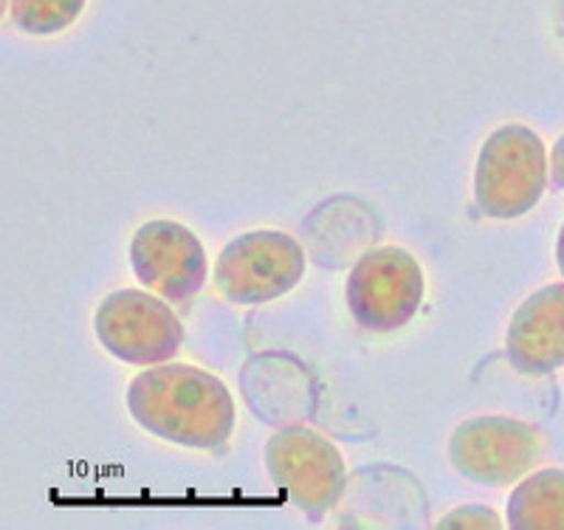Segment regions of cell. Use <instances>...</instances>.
Returning <instances> with one entry per match:
<instances>
[{
  "mask_svg": "<svg viewBox=\"0 0 564 530\" xmlns=\"http://www.w3.org/2000/svg\"><path fill=\"white\" fill-rule=\"evenodd\" d=\"M128 409L141 429L184 448L212 452L231 437L235 401L218 376L193 365H153L130 381Z\"/></svg>",
  "mask_w": 564,
  "mask_h": 530,
  "instance_id": "6da1fadb",
  "label": "cell"
},
{
  "mask_svg": "<svg viewBox=\"0 0 564 530\" xmlns=\"http://www.w3.org/2000/svg\"><path fill=\"white\" fill-rule=\"evenodd\" d=\"M547 186V150L525 125H502L482 141L475 166V204L491 220H517Z\"/></svg>",
  "mask_w": 564,
  "mask_h": 530,
  "instance_id": "7a4b0ae2",
  "label": "cell"
},
{
  "mask_svg": "<svg viewBox=\"0 0 564 530\" xmlns=\"http://www.w3.org/2000/svg\"><path fill=\"white\" fill-rule=\"evenodd\" d=\"M265 468L276 491L285 494L311 522H322L345 491V457L334 443L305 426H285L265 443Z\"/></svg>",
  "mask_w": 564,
  "mask_h": 530,
  "instance_id": "3957f363",
  "label": "cell"
},
{
  "mask_svg": "<svg viewBox=\"0 0 564 530\" xmlns=\"http://www.w3.org/2000/svg\"><path fill=\"white\" fill-rule=\"evenodd\" d=\"M305 277V251L285 231L260 229L224 246L215 266V285L231 305H263L280 300Z\"/></svg>",
  "mask_w": 564,
  "mask_h": 530,
  "instance_id": "277c9868",
  "label": "cell"
},
{
  "mask_svg": "<svg viewBox=\"0 0 564 530\" xmlns=\"http://www.w3.org/2000/svg\"><path fill=\"white\" fill-rule=\"evenodd\" d=\"M345 300L356 325L365 331H401L423 302L421 262L398 246L367 251L347 277Z\"/></svg>",
  "mask_w": 564,
  "mask_h": 530,
  "instance_id": "5b68a950",
  "label": "cell"
},
{
  "mask_svg": "<svg viewBox=\"0 0 564 530\" xmlns=\"http://www.w3.org/2000/svg\"><path fill=\"white\" fill-rule=\"evenodd\" d=\"M94 331L110 356L139 367L164 365L184 342V327L173 307L139 288L105 296L94 316Z\"/></svg>",
  "mask_w": 564,
  "mask_h": 530,
  "instance_id": "8992f818",
  "label": "cell"
},
{
  "mask_svg": "<svg viewBox=\"0 0 564 530\" xmlns=\"http://www.w3.org/2000/svg\"><path fill=\"white\" fill-rule=\"evenodd\" d=\"M545 437L525 421L480 415L463 421L449 437V461L457 474L477 486L502 488L531 472L542 457Z\"/></svg>",
  "mask_w": 564,
  "mask_h": 530,
  "instance_id": "52a82bcc",
  "label": "cell"
},
{
  "mask_svg": "<svg viewBox=\"0 0 564 530\" xmlns=\"http://www.w3.org/2000/svg\"><path fill=\"white\" fill-rule=\"evenodd\" d=\"M130 266L141 285L167 302H189L206 285L209 262L193 229L175 220H150L130 240Z\"/></svg>",
  "mask_w": 564,
  "mask_h": 530,
  "instance_id": "ba28073f",
  "label": "cell"
},
{
  "mask_svg": "<svg viewBox=\"0 0 564 530\" xmlns=\"http://www.w3.org/2000/svg\"><path fill=\"white\" fill-rule=\"evenodd\" d=\"M506 356L525 376H551L564 367V282L533 291L506 333Z\"/></svg>",
  "mask_w": 564,
  "mask_h": 530,
  "instance_id": "9c48e42d",
  "label": "cell"
},
{
  "mask_svg": "<svg viewBox=\"0 0 564 530\" xmlns=\"http://www.w3.org/2000/svg\"><path fill=\"white\" fill-rule=\"evenodd\" d=\"M508 528L564 530V472L542 468L513 488L508 497Z\"/></svg>",
  "mask_w": 564,
  "mask_h": 530,
  "instance_id": "30bf717a",
  "label": "cell"
},
{
  "mask_svg": "<svg viewBox=\"0 0 564 530\" xmlns=\"http://www.w3.org/2000/svg\"><path fill=\"white\" fill-rule=\"evenodd\" d=\"M88 0H12V23L29 37H52L85 12Z\"/></svg>",
  "mask_w": 564,
  "mask_h": 530,
  "instance_id": "8fae6325",
  "label": "cell"
},
{
  "mask_svg": "<svg viewBox=\"0 0 564 530\" xmlns=\"http://www.w3.org/2000/svg\"><path fill=\"white\" fill-rule=\"evenodd\" d=\"M437 528L449 530V528H463V530H497L502 528V519L486 508V505H466V508H455L449 517H443L437 522Z\"/></svg>",
  "mask_w": 564,
  "mask_h": 530,
  "instance_id": "7c38bea8",
  "label": "cell"
},
{
  "mask_svg": "<svg viewBox=\"0 0 564 530\" xmlns=\"http://www.w3.org/2000/svg\"><path fill=\"white\" fill-rule=\"evenodd\" d=\"M547 179H553V184L558 190H564V133L558 136V141L553 144L551 161H547Z\"/></svg>",
  "mask_w": 564,
  "mask_h": 530,
  "instance_id": "4fadbf2b",
  "label": "cell"
},
{
  "mask_svg": "<svg viewBox=\"0 0 564 530\" xmlns=\"http://www.w3.org/2000/svg\"><path fill=\"white\" fill-rule=\"evenodd\" d=\"M556 262H558V271H562L564 277V226L562 231H558V240H556Z\"/></svg>",
  "mask_w": 564,
  "mask_h": 530,
  "instance_id": "5bb4252c",
  "label": "cell"
},
{
  "mask_svg": "<svg viewBox=\"0 0 564 530\" xmlns=\"http://www.w3.org/2000/svg\"><path fill=\"white\" fill-rule=\"evenodd\" d=\"M9 9V0H0V20H3V14H7Z\"/></svg>",
  "mask_w": 564,
  "mask_h": 530,
  "instance_id": "9a60e30c",
  "label": "cell"
}]
</instances>
